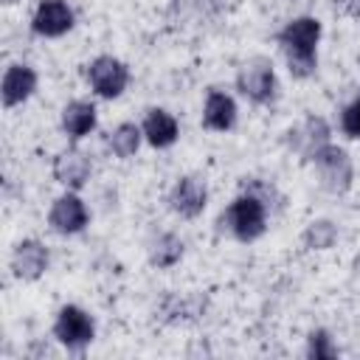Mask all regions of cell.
<instances>
[{
    "label": "cell",
    "instance_id": "cell-1",
    "mask_svg": "<svg viewBox=\"0 0 360 360\" xmlns=\"http://www.w3.org/2000/svg\"><path fill=\"white\" fill-rule=\"evenodd\" d=\"M321 39V22L315 17H298L292 22H287L278 34V42H281V51L287 56V65H290V73L304 79L315 70L318 65V56H315V45Z\"/></svg>",
    "mask_w": 360,
    "mask_h": 360
},
{
    "label": "cell",
    "instance_id": "cell-2",
    "mask_svg": "<svg viewBox=\"0 0 360 360\" xmlns=\"http://www.w3.org/2000/svg\"><path fill=\"white\" fill-rule=\"evenodd\" d=\"M264 219H267L264 202H262L256 194H245V197L233 200L231 208H228V214H225L228 228H231L233 236L242 239V242H250V239L262 236V233H264Z\"/></svg>",
    "mask_w": 360,
    "mask_h": 360
},
{
    "label": "cell",
    "instance_id": "cell-3",
    "mask_svg": "<svg viewBox=\"0 0 360 360\" xmlns=\"http://www.w3.org/2000/svg\"><path fill=\"white\" fill-rule=\"evenodd\" d=\"M315 169H318V177H321V186L332 194H343L349 186H352V160L343 149L326 143L323 149L315 152L312 158Z\"/></svg>",
    "mask_w": 360,
    "mask_h": 360
},
{
    "label": "cell",
    "instance_id": "cell-4",
    "mask_svg": "<svg viewBox=\"0 0 360 360\" xmlns=\"http://www.w3.org/2000/svg\"><path fill=\"white\" fill-rule=\"evenodd\" d=\"M87 79L93 84V90L101 96V98H115L124 93L127 82H129V70L124 68V62L112 59V56H98L90 70H87Z\"/></svg>",
    "mask_w": 360,
    "mask_h": 360
},
{
    "label": "cell",
    "instance_id": "cell-5",
    "mask_svg": "<svg viewBox=\"0 0 360 360\" xmlns=\"http://www.w3.org/2000/svg\"><path fill=\"white\" fill-rule=\"evenodd\" d=\"M53 335L68 349H79L93 340V321L79 307H62L56 315V323H53Z\"/></svg>",
    "mask_w": 360,
    "mask_h": 360
},
{
    "label": "cell",
    "instance_id": "cell-6",
    "mask_svg": "<svg viewBox=\"0 0 360 360\" xmlns=\"http://www.w3.org/2000/svg\"><path fill=\"white\" fill-rule=\"evenodd\" d=\"M236 84H239V90H242L250 101H256V104L270 101V98H273V90H276L273 65L264 62V59H256V62L245 65L242 73H239V79H236Z\"/></svg>",
    "mask_w": 360,
    "mask_h": 360
},
{
    "label": "cell",
    "instance_id": "cell-7",
    "mask_svg": "<svg viewBox=\"0 0 360 360\" xmlns=\"http://www.w3.org/2000/svg\"><path fill=\"white\" fill-rule=\"evenodd\" d=\"M73 25V11L65 0H42L34 11L31 28L39 37H62Z\"/></svg>",
    "mask_w": 360,
    "mask_h": 360
},
{
    "label": "cell",
    "instance_id": "cell-8",
    "mask_svg": "<svg viewBox=\"0 0 360 360\" xmlns=\"http://www.w3.org/2000/svg\"><path fill=\"white\" fill-rule=\"evenodd\" d=\"M48 267V250L37 242V239H25L14 248V256H11V270L17 278H25V281H34L45 273Z\"/></svg>",
    "mask_w": 360,
    "mask_h": 360
},
{
    "label": "cell",
    "instance_id": "cell-9",
    "mask_svg": "<svg viewBox=\"0 0 360 360\" xmlns=\"http://www.w3.org/2000/svg\"><path fill=\"white\" fill-rule=\"evenodd\" d=\"M51 228L59 233H79L87 225V208L76 194H65L51 208Z\"/></svg>",
    "mask_w": 360,
    "mask_h": 360
},
{
    "label": "cell",
    "instance_id": "cell-10",
    "mask_svg": "<svg viewBox=\"0 0 360 360\" xmlns=\"http://www.w3.org/2000/svg\"><path fill=\"white\" fill-rule=\"evenodd\" d=\"M208 200V188L200 177H183L172 191V208L183 217H200Z\"/></svg>",
    "mask_w": 360,
    "mask_h": 360
},
{
    "label": "cell",
    "instance_id": "cell-11",
    "mask_svg": "<svg viewBox=\"0 0 360 360\" xmlns=\"http://www.w3.org/2000/svg\"><path fill=\"white\" fill-rule=\"evenodd\" d=\"M37 87V73L28 65H11L3 76V104L14 107L20 101H25Z\"/></svg>",
    "mask_w": 360,
    "mask_h": 360
},
{
    "label": "cell",
    "instance_id": "cell-12",
    "mask_svg": "<svg viewBox=\"0 0 360 360\" xmlns=\"http://www.w3.org/2000/svg\"><path fill=\"white\" fill-rule=\"evenodd\" d=\"M290 143L304 155V158H315L318 149H323L329 143V127L323 118H307L295 132H290Z\"/></svg>",
    "mask_w": 360,
    "mask_h": 360
},
{
    "label": "cell",
    "instance_id": "cell-13",
    "mask_svg": "<svg viewBox=\"0 0 360 360\" xmlns=\"http://www.w3.org/2000/svg\"><path fill=\"white\" fill-rule=\"evenodd\" d=\"M53 174H56V180H59L62 186H68V188H82V186L87 183V177H90V160H87L82 152H76V149L62 152V155L56 158V163H53Z\"/></svg>",
    "mask_w": 360,
    "mask_h": 360
},
{
    "label": "cell",
    "instance_id": "cell-14",
    "mask_svg": "<svg viewBox=\"0 0 360 360\" xmlns=\"http://www.w3.org/2000/svg\"><path fill=\"white\" fill-rule=\"evenodd\" d=\"M202 121L208 129H231L233 121H236V104L228 93H219V90H211L208 98H205V112H202Z\"/></svg>",
    "mask_w": 360,
    "mask_h": 360
},
{
    "label": "cell",
    "instance_id": "cell-15",
    "mask_svg": "<svg viewBox=\"0 0 360 360\" xmlns=\"http://www.w3.org/2000/svg\"><path fill=\"white\" fill-rule=\"evenodd\" d=\"M143 135L152 146H172L177 141V121L166 110H149L143 118Z\"/></svg>",
    "mask_w": 360,
    "mask_h": 360
},
{
    "label": "cell",
    "instance_id": "cell-16",
    "mask_svg": "<svg viewBox=\"0 0 360 360\" xmlns=\"http://www.w3.org/2000/svg\"><path fill=\"white\" fill-rule=\"evenodd\" d=\"M62 127L70 138H82L96 127V107L87 101H70L62 110Z\"/></svg>",
    "mask_w": 360,
    "mask_h": 360
},
{
    "label": "cell",
    "instance_id": "cell-17",
    "mask_svg": "<svg viewBox=\"0 0 360 360\" xmlns=\"http://www.w3.org/2000/svg\"><path fill=\"white\" fill-rule=\"evenodd\" d=\"M180 256H183V242H180L174 233H163V236L152 245V253H149V259H152L155 267H172Z\"/></svg>",
    "mask_w": 360,
    "mask_h": 360
},
{
    "label": "cell",
    "instance_id": "cell-18",
    "mask_svg": "<svg viewBox=\"0 0 360 360\" xmlns=\"http://www.w3.org/2000/svg\"><path fill=\"white\" fill-rule=\"evenodd\" d=\"M110 146H112V152H115L118 158L135 155L138 146H141V129H138L135 124H121V127H115V132L110 135Z\"/></svg>",
    "mask_w": 360,
    "mask_h": 360
},
{
    "label": "cell",
    "instance_id": "cell-19",
    "mask_svg": "<svg viewBox=\"0 0 360 360\" xmlns=\"http://www.w3.org/2000/svg\"><path fill=\"white\" fill-rule=\"evenodd\" d=\"M335 239H338V231H335V225H332L329 219H318V222H312V225L307 228V233H304V242H307L309 248H315V250L332 248Z\"/></svg>",
    "mask_w": 360,
    "mask_h": 360
},
{
    "label": "cell",
    "instance_id": "cell-20",
    "mask_svg": "<svg viewBox=\"0 0 360 360\" xmlns=\"http://www.w3.org/2000/svg\"><path fill=\"white\" fill-rule=\"evenodd\" d=\"M307 354L309 357H315V360H329V357H335V346H332V338L326 335V332H312L309 335V349H307Z\"/></svg>",
    "mask_w": 360,
    "mask_h": 360
},
{
    "label": "cell",
    "instance_id": "cell-21",
    "mask_svg": "<svg viewBox=\"0 0 360 360\" xmlns=\"http://www.w3.org/2000/svg\"><path fill=\"white\" fill-rule=\"evenodd\" d=\"M343 132L349 138H360V98L343 110Z\"/></svg>",
    "mask_w": 360,
    "mask_h": 360
},
{
    "label": "cell",
    "instance_id": "cell-22",
    "mask_svg": "<svg viewBox=\"0 0 360 360\" xmlns=\"http://www.w3.org/2000/svg\"><path fill=\"white\" fill-rule=\"evenodd\" d=\"M349 14L360 17V0H349Z\"/></svg>",
    "mask_w": 360,
    "mask_h": 360
},
{
    "label": "cell",
    "instance_id": "cell-23",
    "mask_svg": "<svg viewBox=\"0 0 360 360\" xmlns=\"http://www.w3.org/2000/svg\"><path fill=\"white\" fill-rule=\"evenodd\" d=\"M3 3H14V0H3Z\"/></svg>",
    "mask_w": 360,
    "mask_h": 360
}]
</instances>
